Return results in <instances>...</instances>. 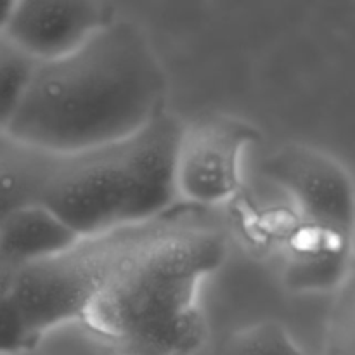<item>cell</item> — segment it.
Wrapping results in <instances>:
<instances>
[{
  "instance_id": "obj_4",
  "label": "cell",
  "mask_w": 355,
  "mask_h": 355,
  "mask_svg": "<svg viewBox=\"0 0 355 355\" xmlns=\"http://www.w3.org/2000/svg\"><path fill=\"white\" fill-rule=\"evenodd\" d=\"M128 231L83 238L59 255L17 270L12 298L38 342L61 326L82 322Z\"/></svg>"
},
{
  "instance_id": "obj_12",
  "label": "cell",
  "mask_w": 355,
  "mask_h": 355,
  "mask_svg": "<svg viewBox=\"0 0 355 355\" xmlns=\"http://www.w3.org/2000/svg\"><path fill=\"white\" fill-rule=\"evenodd\" d=\"M19 269L0 260V355L26 354L40 343L28 329L12 298L14 281Z\"/></svg>"
},
{
  "instance_id": "obj_10",
  "label": "cell",
  "mask_w": 355,
  "mask_h": 355,
  "mask_svg": "<svg viewBox=\"0 0 355 355\" xmlns=\"http://www.w3.org/2000/svg\"><path fill=\"white\" fill-rule=\"evenodd\" d=\"M215 355H305L286 326L274 319L250 322L227 333Z\"/></svg>"
},
{
  "instance_id": "obj_5",
  "label": "cell",
  "mask_w": 355,
  "mask_h": 355,
  "mask_svg": "<svg viewBox=\"0 0 355 355\" xmlns=\"http://www.w3.org/2000/svg\"><path fill=\"white\" fill-rule=\"evenodd\" d=\"M262 173L290 200L288 234L355 239L354 180L329 153L290 142L267 156Z\"/></svg>"
},
{
  "instance_id": "obj_9",
  "label": "cell",
  "mask_w": 355,
  "mask_h": 355,
  "mask_svg": "<svg viewBox=\"0 0 355 355\" xmlns=\"http://www.w3.org/2000/svg\"><path fill=\"white\" fill-rule=\"evenodd\" d=\"M52 156L0 132V225L21 207L40 200Z\"/></svg>"
},
{
  "instance_id": "obj_14",
  "label": "cell",
  "mask_w": 355,
  "mask_h": 355,
  "mask_svg": "<svg viewBox=\"0 0 355 355\" xmlns=\"http://www.w3.org/2000/svg\"><path fill=\"white\" fill-rule=\"evenodd\" d=\"M14 6H16V2H6V0H0V35L6 33L7 26H9Z\"/></svg>"
},
{
  "instance_id": "obj_8",
  "label": "cell",
  "mask_w": 355,
  "mask_h": 355,
  "mask_svg": "<svg viewBox=\"0 0 355 355\" xmlns=\"http://www.w3.org/2000/svg\"><path fill=\"white\" fill-rule=\"evenodd\" d=\"M82 239L37 201L21 207L0 225V260L16 267L30 266L73 248Z\"/></svg>"
},
{
  "instance_id": "obj_2",
  "label": "cell",
  "mask_w": 355,
  "mask_h": 355,
  "mask_svg": "<svg viewBox=\"0 0 355 355\" xmlns=\"http://www.w3.org/2000/svg\"><path fill=\"white\" fill-rule=\"evenodd\" d=\"M225 255L215 227L159 218L130 229L82 324L114 355H196L207 338L201 288Z\"/></svg>"
},
{
  "instance_id": "obj_1",
  "label": "cell",
  "mask_w": 355,
  "mask_h": 355,
  "mask_svg": "<svg viewBox=\"0 0 355 355\" xmlns=\"http://www.w3.org/2000/svg\"><path fill=\"white\" fill-rule=\"evenodd\" d=\"M166 89L146 31L114 17L73 54L38 62L7 134L49 156L92 151L163 116Z\"/></svg>"
},
{
  "instance_id": "obj_13",
  "label": "cell",
  "mask_w": 355,
  "mask_h": 355,
  "mask_svg": "<svg viewBox=\"0 0 355 355\" xmlns=\"http://www.w3.org/2000/svg\"><path fill=\"white\" fill-rule=\"evenodd\" d=\"M324 355H355V269L338 288L329 312Z\"/></svg>"
},
{
  "instance_id": "obj_6",
  "label": "cell",
  "mask_w": 355,
  "mask_h": 355,
  "mask_svg": "<svg viewBox=\"0 0 355 355\" xmlns=\"http://www.w3.org/2000/svg\"><path fill=\"white\" fill-rule=\"evenodd\" d=\"M259 139L255 125L231 114L184 123L175 155L179 198L203 208L232 200L241 187L246 151Z\"/></svg>"
},
{
  "instance_id": "obj_3",
  "label": "cell",
  "mask_w": 355,
  "mask_h": 355,
  "mask_svg": "<svg viewBox=\"0 0 355 355\" xmlns=\"http://www.w3.org/2000/svg\"><path fill=\"white\" fill-rule=\"evenodd\" d=\"M182 121L165 113L130 137L69 156H52L38 203L80 238L142 227L175 200V155Z\"/></svg>"
},
{
  "instance_id": "obj_7",
  "label": "cell",
  "mask_w": 355,
  "mask_h": 355,
  "mask_svg": "<svg viewBox=\"0 0 355 355\" xmlns=\"http://www.w3.org/2000/svg\"><path fill=\"white\" fill-rule=\"evenodd\" d=\"M99 2H16L6 35L37 62L73 54L114 19Z\"/></svg>"
},
{
  "instance_id": "obj_11",
  "label": "cell",
  "mask_w": 355,
  "mask_h": 355,
  "mask_svg": "<svg viewBox=\"0 0 355 355\" xmlns=\"http://www.w3.org/2000/svg\"><path fill=\"white\" fill-rule=\"evenodd\" d=\"M37 66L6 33L0 35V132H9Z\"/></svg>"
}]
</instances>
